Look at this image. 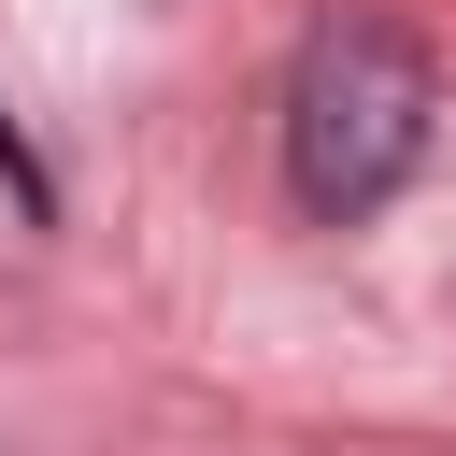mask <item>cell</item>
Here are the masks:
<instances>
[{
	"label": "cell",
	"instance_id": "obj_1",
	"mask_svg": "<svg viewBox=\"0 0 456 456\" xmlns=\"http://www.w3.org/2000/svg\"><path fill=\"white\" fill-rule=\"evenodd\" d=\"M428 114H442L428 43H413L399 14H328V28L299 43V86H285V171H299V200H314V214L399 200L413 157H428Z\"/></svg>",
	"mask_w": 456,
	"mask_h": 456
},
{
	"label": "cell",
	"instance_id": "obj_2",
	"mask_svg": "<svg viewBox=\"0 0 456 456\" xmlns=\"http://www.w3.org/2000/svg\"><path fill=\"white\" fill-rule=\"evenodd\" d=\"M0 171H14V128H0ZM14 185H28V171H14Z\"/></svg>",
	"mask_w": 456,
	"mask_h": 456
}]
</instances>
